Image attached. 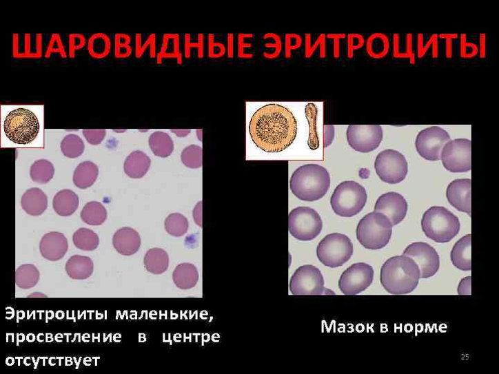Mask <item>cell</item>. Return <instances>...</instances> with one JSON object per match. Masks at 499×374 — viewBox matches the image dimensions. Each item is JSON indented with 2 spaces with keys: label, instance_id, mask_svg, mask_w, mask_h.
I'll list each match as a JSON object with an SVG mask.
<instances>
[{
  "label": "cell",
  "instance_id": "4",
  "mask_svg": "<svg viewBox=\"0 0 499 374\" xmlns=\"http://www.w3.org/2000/svg\"><path fill=\"white\" fill-rule=\"evenodd\" d=\"M393 225L383 214L373 211L358 222L356 237L360 245L368 249H380L386 247L393 233Z\"/></svg>",
  "mask_w": 499,
  "mask_h": 374
},
{
  "label": "cell",
  "instance_id": "33",
  "mask_svg": "<svg viewBox=\"0 0 499 374\" xmlns=\"http://www.w3.org/2000/svg\"><path fill=\"white\" fill-rule=\"evenodd\" d=\"M54 174L55 169L53 164L47 160L36 161L30 169L32 180L39 184L48 183L53 178Z\"/></svg>",
  "mask_w": 499,
  "mask_h": 374
},
{
  "label": "cell",
  "instance_id": "41",
  "mask_svg": "<svg viewBox=\"0 0 499 374\" xmlns=\"http://www.w3.org/2000/svg\"><path fill=\"white\" fill-rule=\"evenodd\" d=\"M171 132L180 138H184L190 134L191 130H171Z\"/></svg>",
  "mask_w": 499,
  "mask_h": 374
},
{
  "label": "cell",
  "instance_id": "17",
  "mask_svg": "<svg viewBox=\"0 0 499 374\" xmlns=\"http://www.w3.org/2000/svg\"><path fill=\"white\" fill-rule=\"evenodd\" d=\"M374 211L387 216L393 226H396L405 218L408 211V204L401 194L389 192L378 199L374 206Z\"/></svg>",
  "mask_w": 499,
  "mask_h": 374
},
{
  "label": "cell",
  "instance_id": "35",
  "mask_svg": "<svg viewBox=\"0 0 499 374\" xmlns=\"http://www.w3.org/2000/svg\"><path fill=\"white\" fill-rule=\"evenodd\" d=\"M61 149L65 157L74 159L83 154L85 145L79 136L70 134L65 136L61 142Z\"/></svg>",
  "mask_w": 499,
  "mask_h": 374
},
{
  "label": "cell",
  "instance_id": "21",
  "mask_svg": "<svg viewBox=\"0 0 499 374\" xmlns=\"http://www.w3.org/2000/svg\"><path fill=\"white\" fill-rule=\"evenodd\" d=\"M453 265L462 271H471V235L467 234L454 245L451 253Z\"/></svg>",
  "mask_w": 499,
  "mask_h": 374
},
{
  "label": "cell",
  "instance_id": "2",
  "mask_svg": "<svg viewBox=\"0 0 499 374\" xmlns=\"http://www.w3.org/2000/svg\"><path fill=\"white\" fill-rule=\"evenodd\" d=\"M420 271L410 258L402 256L387 260L381 269L380 280L385 289L395 295L412 293L418 287Z\"/></svg>",
  "mask_w": 499,
  "mask_h": 374
},
{
  "label": "cell",
  "instance_id": "25",
  "mask_svg": "<svg viewBox=\"0 0 499 374\" xmlns=\"http://www.w3.org/2000/svg\"><path fill=\"white\" fill-rule=\"evenodd\" d=\"M79 205V196L70 189L59 191L53 200V207L56 213L63 217L72 215Z\"/></svg>",
  "mask_w": 499,
  "mask_h": 374
},
{
  "label": "cell",
  "instance_id": "12",
  "mask_svg": "<svg viewBox=\"0 0 499 374\" xmlns=\"http://www.w3.org/2000/svg\"><path fill=\"white\" fill-rule=\"evenodd\" d=\"M440 160L444 167L451 173L471 171V142L467 139L449 141L442 150Z\"/></svg>",
  "mask_w": 499,
  "mask_h": 374
},
{
  "label": "cell",
  "instance_id": "31",
  "mask_svg": "<svg viewBox=\"0 0 499 374\" xmlns=\"http://www.w3.org/2000/svg\"><path fill=\"white\" fill-rule=\"evenodd\" d=\"M40 276L39 271L34 265H22L16 271L17 286L24 290L32 289L39 283Z\"/></svg>",
  "mask_w": 499,
  "mask_h": 374
},
{
  "label": "cell",
  "instance_id": "8",
  "mask_svg": "<svg viewBox=\"0 0 499 374\" xmlns=\"http://www.w3.org/2000/svg\"><path fill=\"white\" fill-rule=\"evenodd\" d=\"M354 245L345 234L333 233L327 235L317 247V258L325 267L335 269L343 266L352 258Z\"/></svg>",
  "mask_w": 499,
  "mask_h": 374
},
{
  "label": "cell",
  "instance_id": "16",
  "mask_svg": "<svg viewBox=\"0 0 499 374\" xmlns=\"http://www.w3.org/2000/svg\"><path fill=\"white\" fill-rule=\"evenodd\" d=\"M403 256L410 258L417 264L420 271V278H431L439 271L440 257L436 249L427 242L411 244L406 248Z\"/></svg>",
  "mask_w": 499,
  "mask_h": 374
},
{
  "label": "cell",
  "instance_id": "34",
  "mask_svg": "<svg viewBox=\"0 0 499 374\" xmlns=\"http://www.w3.org/2000/svg\"><path fill=\"white\" fill-rule=\"evenodd\" d=\"M166 231L172 236L181 237L187 233L189 228L187 218L179 213L168 216L165 221Z\"/></svg>",
  "mask_w": 499,
  "mask_h": 374
},
{
  "label": "cell",
  "instance_id": "26",
  "mask_svg": "<svg viewBox=\"0 0 499 374\" xmlns=\"http://www.w3.org/2000/svg\"><path fill=\"white\" fill-rule=\"evenodd\" d=\"M199 279L196 267L189 263L179 264L173 273L175 285L181 290H189L194 288Z\"/></svg>",
  "mask_w": 499,
  "mask_h": 374
},
{
  "label": "cell",
  "instance_id": "29",
  "mask_svg": "<svg viewBox=\"0 0 499 374\" xmlns=\"http://www.w3.org/2000/svg\"><path fill=\"white\" fill-rule=\"evenodd\" d=\"M149 144L154 154L160 158L170 157L174 150V145L170 136L161 132L154 133L149 139Z\"/></svg>",
  "mask_w": 499,
  "mask_h": 374
},
{
  "label": "cell",
  "instance_id": "7",
  "mask_svg": "<svg viewBox=\"0 0 499 374\" xmlns=\"http://www.w3.org/2000/svg\"><path fill=\"white\" fill-rule=\"evenodd\" d=\"M365 189L354 181H345L335 189L330 200L334 213L341 217H352L360 213L367 202Z\"/></svg>",
  "mask_w": 499,
  "mask_h": 374
},
{
  "label": "cell",
  "instance_id": "13",
  "mask_svg": "<svg viewBox=\"0 0 499 374\" xmlns=\"http://www.w3.org/2000/svg\"><path fill=\"white\" fill-rule=\"evenodd\" d=\"M383 130L380 125H350L347 130V140L354 151L367 154L376 150L383 140Z\"/></svg>",
  "mask_w": 499,
  "mask_h": 374
},
{
  "label": "cell",
  "instance_id": "5",
  "mask_svg": "<svg viewBox=\"0 0 499 374\" xmlns=\"http://www.w3.org/2000/svg\"><path fill=\"white\" fill-rule=\"evenodd\" d=\"M421 225L429 238L440 243L451 241L460 229L458 218L447 208L438 206L425 211Z\"/></svg>",
  "mask_w": 499,
  "mask_h": 374
},
{
  "label": "cell",
  "instance_id": "43",
  "mask_svg": "<svg viewBox=\"0 0 499 374\" xmlns=\"http://www.w3.org/2000/svg\"><path fill=\"white\" fill-rule=\"evenodd\" d=\"M28 297L29 298H48L47 295L42 294L41 293H35L34 294H32V295H29Z\"/></svg>",
  "mask_w": 499,
  "mask_h": 374
},
{
  "label": "cell",
  "instance_id": "36",
  "mask_svg": "<svg viewBox=\"0 0 499 374\" xmlns=\"http://www.w3.org/2000/svg\"><path fill=\"white\" fill-rule=\"evenodd\" d=\"M183 164L190 169H199L203 165V149L197 145L186 147L181 154Z\"/></svg>",
  "mask_w": 499,
  "mask_h": 374
},
{
  "label": "cell",
  "instance_id": "18",
  "mask_svg": "<svg viewBox=\"0 0 499 374\" xmlns=\"http://www.w3.org/2000/svg\"><path fill=\"white\" fill-rule=\"evenodd\" d=\"M447 198L451 206L471 216V180L458 179L451 182L447 189Z\"/></svg>",
  "mask_w": 499,
  "mask_h": 374
},
{
  "label": "cell",
  "instance_id": "27",
  "mask_svg": "<svg viewBox=\"0 0 499 374\" xmlns=\"http://www.w3.org/2000/svg\"><path fill=\"white\" fill-rule=\"evenodd\" d=\"M144 264L148 272L159 276L165 273L169 269V256L163 249L152 248L146 253Z\"/></svg>",
  "mask_w": 499,
  "mask_h": 374
},
{
  "label": "cell",
  "instance_id": "30",
  "mask_svg": "<svg viewBox=\"0 0 499 374\" xmlns=\"http://www.w3.org/2000/svg\"><path fill=\"white\" fill-rule=\"evenodd\" d=\"M81 218L89 225H101L107 219V210L101 202L92 201L84 206L81 212Z\"/></svg>",
  "mask_w": 499,
  "mask_h": 374
},
{
  "label": "cell",
  "instance_id": "19",
  "mask_svg": "<svg viewBox=\"0 0 499 374\" xmlns=\"http://www.w3.org/2000/svg\"><path fill=\"white\" fill-rule=\"evenodd\" d=\"M68 251V241L63 233L51 231L45 234L40 242L43 258L50 262L63 259Z\"/></svg>",
  "mask_w": 499,
  "mask_h": 374
},
{
  "label": "cell",
  "instance_id": "40",
  "mask_svg": "<svg viewBox=\"0 0 499 374\" xmlns=\"http://www.w3.org/2000/svg\"><path fill=\"white\" fill-rule=\"evenodd\" d=\"M202 203V201L198 202L193 210V218L194 219V221L201 227H202L203 225Z\"/></svg>",
  "mask_w": 499,
  "mask_h": 374
},
{
  "label": "cell",
  "instance_id": "14",
  "mask_svg": "<svg viewBox=\"0 0 499 374\" xmlns=\"http://www.w3.org/2000/svg\"><path fill=\"white\" fill-rule=\"evenodd\" d=\"M451 141L448 132L438 127L426 129L418 135L416 147L420 156L425 160L438 161L445 145Z\"/></svg>",
  "mask_w": 499,
  "mask_h": 374
},
{
  "label": "cell",
  "instance_id": "22",
  "mask_svg": "<svg viewBox=\"0 0 499 374\" xmlns=\"http://www.w3.org/2000/svg\"><path fill=\"white\" fill-rule=\"evenodd\" d=\"M151 163L150 158L144 152H134L124 162V172L131 178H142L147 174Z\"/></svg>",
  "mask_w": 499,
  "mask_h": 374
},
{
  "label": "cell",
  "instance_id": "9",
  "mask_svg": "<svg viewBox=\"0 0 499 374\" xmlns=\"http://www.w3.org/2000/svg\"><path fill=\"white\" fill-rule=\"evenodd\" d=\"M323 223L319 214L309 207H298L289 215V230L296 239L310 241L322 231Z\"/></svg>",
  "mask_w": 499,
  "mask_h": 374
},
{
  "label": "cell",
  "instance_id": "37",
  "mask_svg": "<svg viewBox=\"0 0 499 374\" xmlns=\"http://www.w3.org/2000/svg\"><path fill=\"white\" fill-rule=\"evenodd\" d=\"M83 134L88 143L92 145H99L104 140L106 131L105 129H84Z\"/></svg>",
  "mask_w": 499,
  "mask_h": 374
},
{
  "label": "cell",
  "instance_id": "32",
  "mask_svg": "<svg viewBox=\"0 0 499 374\" xmlns=\"http://www.w3.org/2000/svg\"><path fill=\"white\" fill-rule=\"evenodd\" d=\"M73 242L81 251H93L99 245V238L92 229L80 228L73 234Z\"/></svg>",
  "mask_w": 499,
  "mask_h": 374
},
{
  "label": "cell",
  "instance_id": "24",
  "mask_svg": "<svg viewBox=\"0 0 499 374\" xmlns=\"http://www.w3.org/2000/svg\"><path fill=\"white\" fill-rule=\"evenodd\" d=\"M65 271L72 280H85L93 274L94 263L88 257L74 256L67 262Z\"/></svg>",
  "mask_w": 499,
  "mask_h": 374
},
{
  "label": "cell",
  "instance_id": "11",
  "mask_svg": "<svg viewBox=\"0 0 499 374\" xmlns=\"http://www.w3.org/2000/svg\"><path fill=\"white\" fill-rule=\"evenodd\" d=\"M289 289L294 295H321L327 292L322 273L312 265L301 267L296 271Z\"/></svg>",
  "mask_w": 499,
  "mask_h": 374
},
{
  "label": "cell",
  "instance_id": "20",
  "mask_svg": "<svg viewBox=\"0 0 499 374\" xmlns=\"http://www.w3.org/2000/svg\"><path fill=\"white\" fill-rule=\"evenodd\" d=\"M112 244L120 255L132 256L139 251L141 238L136 229L128 227H122L114 233Z\"/></svg>",
  "mask_w": 499,
  "mask_h": 374
},
{
  "label": "cell",
  "instance_id": "10",
  "mask_svg": "<svg viewBox=\"0 0 499 374\" xmlns=\"http://www.w3.org/2000/svg\"><path fill=\"white\" fill-rule=\"evenodd\" d=\"M374 168L383 182L391 185L403 182L408 174V163L405 156L393 149L380 152L374 162Z\"/></svg>",
  "mask_w": 499,
  "mask_h": 374
},
{
  "label": "cell",
  "instance_id": "42",
  "mask_svg": "<svg viewBox=\"0 0 499 374\" xmlns=\"http://www.w3.org/2000/svg\"><path fill=\"white\" fill-rule=\"evenodd\" d=\"M233 39L230 37V34L229 35L228 39V56L230 58L232 57L233 56Z\"/></svg>",
  "mask_w": 499,
  "mask_h": 374
},
{
  "label": "cell",
  "instance_id": "6",
  "mask_svg": "<svg viewBox=\"0 0 499 374\" xmlns=\"http://www.w3.org/2000/svg\"><path fill=\"white\" fill-rule=\"evenodd\" d=\"M6 136L18 145H28L37 138L40 132V123L36 114L26 108L14 110L5 121Z\"/></svg>",
  "mask_w": 499,
  "mask_h": 374
},
{
  "label": "cell",
  "instance_id": "38",
  "mask_svg": "<svg viewBox=\"0 0 499 374\" xmlns=\"http://www.w3.org/2000/svg\"><path fill=\"white\" fill-rule=\"evenodd\" d=\"M302 39L296 34H289L286 37V51L287 55L292 50H297L301 46Z\"/></svg>",
  "mask_w": 499,
  "mask_h": 374
},
{
  "label": "cell",
  "instance_id": "1",
  "mask_svg": "<svg viewBox=\"0 0 499 374\" xmlns=\"http://www.w3.org/2000/svg\"><path fill=\"white\" fill-rule=\"evenodd\" d=\"M297 121L285 107L270 103L258 109L249 124L250 136L262 151L269 154L287 149L297 136Z\"/></svg>",
  "mask_w": 499,
  "mask_h": 374
},
{
  "label": "cell",
  "instance_id": "3",
  "mask_svg": "<svg viewBox=\"0 0 499 374\" xmlns=\"http://www.w3.org/2000/svg\"><path fill=\"white\" fill-rule=\"evenodd\" d=\"M330 184V175L325 167L309 164L300 167L294 172L290 180V189L301 200L314 202L325 196Z\"/></svg>",
  "mask_w": 499,
  "mask_h": 374
},
{
  "label": "cell",
  "instance_id": "39",
  "mask_svg": "<svg viewBox=\"0 0 499 374\" xmlns=\"http://www.w3.org/2000/svg\"><path fill=\"white\" fill-rule=\"evenodd\" d=\"M471 277L464 278L461 280L458 288V293L460 295H470L471 294Z\"/></svg>",
  "mask_w": 499,
  "mask_h": 374
},
{
  "label": "cell",
  "instance_id": "28",
  "mask_svg": "<svg viewBox=\"0 0 499 374\" xmlns=\"http://www.w3.org/2000/svg\"><path fill=\"white\" fill-rule=\"evenodd\" d=\"M98 176L99 168L94 163L90 161L83 162L76 168L73 183L78 188L85 189L94 184Z\"/></svg>",
  "mask_w": 499,
  "mask_h": 374
},
{
  "label": "cell",
  "instance_id": "23",
  "mask_svg": "<svg viewBox=\"0 0 499 374\" xmlns=\"http://www.w3.org/2000/svg\"><path fill=\"white\" fill-rule=\"evenodd\" d=\"M48 205V197L39 188L28 190L21 199V206L24 211L34 216L43 214L46 211Z\"/></svg>",
  "mask_w": 499,
  "mask_h": 374
},
{
  "label": "cell",
  "instance_id": "15",
  "mask_svg": "<svg viewBox=\"0 0 499 374\" xmlns=\"http://www.w3.org/2000/svg\"><path fill=\"white\" fill-rule=\"evenodd\" d=\"M373 268L365 263L352 265L340 276L338 286L346 295H356L365 291L372 283Z\"/></svg>",
  "mask_w": 499,
  "mask_h": 374
}]
</instances>
